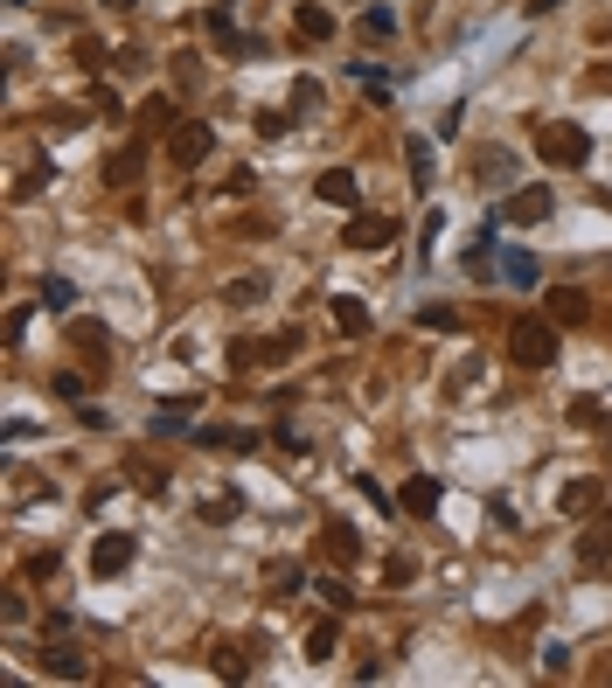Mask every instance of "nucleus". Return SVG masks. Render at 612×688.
I'll return each instance as SVG.
<instances>
[{"label": "nucleus", "instance_id": "nucleus-22", "mask_svg": "<svg viewBox=\"0 0 612 688\" xmlns=\"http://www.w3.org/2000/svg\"><path fill=\"white\" fill-rule=\"evenodd\" d=\"M404 153H411V181H418V195H425V188H432V139H404Z\"/></svg>", "mask_w": 612, "mask_h": 688}, {"label": "nucleus", "instance_id": "nucleus-31", "mask_svg": "<svg viewBox=\"0 0 612 688\" xmlns=\"http://www.w3.org/2000/svg\"><path fill=\"white\" fill-rule=\"evenodd\" d=\"M237 515V494H216V501H202V522H230Z\"/></svg>", "mask_w": 612, "mask_h": 688}, {"label": "nucleus", "instance_id": "nucleus-4", "mask_svg": "<svg viewBox=\"0 0 612 688\" xmlns=\"http://www.w3.org/2000/svg\"><path fill=\"white\" fill-rule=\"evenodd\" d=\"M167 153H174L181 167H202V160L216 153V126H209V119H181V126L167 133Z\"/></svg>", "mask_w": 612, "mask_h": 688}, {"label": "nucleus", "instance_id": "nucleus-18", "mask_svg": "<svg viewBox=\"0 0 612 688\" xmlns=\"http://www.w3.org/2000/svg\"><path fill=\"white\" fill-rule=\"evenodd\" d=\"M355 35H362V42H390V35H397V14H390V7H362Z\"/></svg>", "mask_w": 612, "mask_h": 688}, {"label": "nucleus", "instance_id": "nucleus-5", "mask_svg": "<svg viewBox=\"0 0 612 688\" xmlns=\"http://www.w3.org/2000/svg\"><path fill=\"white\" fill-rule=\"evenodd\" d=\"M341 237H348V251H390L404 237V216H355Z\"/></svg>", "mask_w": 612, "mask_h": 688}, {"label": "nucleus", "instance_id": "nucleus-2", "mask_svg": "<svg viewBox=\"0 0 612 688\" xmlns=\"http://www.w3.org/2000/svg\"><path fill=\"white\" fill-rule=\"evenodd\" d=\"M536 153H543L550 167H585V160H592V133L571 126V119H543V126H536Z\"/></svg>", "mask_w": 612, "mask_h": 688}, {"label": "nucleus", "instance_id": "nucleus-15", "mask_svg": "<svg viewBox=\"0 0 612 688\" xmlns=\"http://www.w3.org/2000/svg\"><path fill=\"white\" fill-rule=\"evenodd\" d=\"M300 348H306V334L286 327V334H272V341H251V362H293Z\"/></svg>", "mask_w": 612, "mask_h": 688}, {"label": "nucleus", "instance_id": "nucleus-35", "mask_svg": "<svg viewBox=\"0 0 612 688\" xmlns=\"http://www.w3.org/2000/svg\"><path fill=\"white\" fill-rule=\"evenodd\" d=\"M543 668H550V675H564V668H571V647H557V640H550V647H543Z\"/></svg>", "mask_w": 612, "mask_h": 688}, {"label": "nucleus", "instance_id": "nucleus-17", "mask_svg": "<svg viewBox=\"0 0 612 688\" xmlns=\"http://www.w3.org/2000/svg\"><path fill=\"white\" fill-rule=\"evenodd\" d=\"M501 278H508V285H515V292H529V285H536V278H543V265H536V258H529V251H501Z\"/></svg>", "mask_w": 612, "mask_h": 688}, {"label": "nucleus", "instance_id": "nucleus-12", "mask_svg": "<svg viewBox=\"0 0 612 688\" xmlns=\"http://www.w3.org/2000/svg\"><path fill=\"white\" fill-rule=\"evenodd\" d=\"M320 550L334 556V563H355V556H362V536H355L348 522H327V529H320Z\"/></svg>", "mask_w": 612, "mask_h": 688}, {"label": "nucleus", "instance_id": "nucleus-36", "mask_svg": "<svg viewBox=\"0 0 612 688\" xmlns=\"http://www.w3.org/2000/svg\"><path fill=\"white\" fill-rule=\"evenodd\" d=\"M571 424H599V397H578V404H571Z\"/></svg>", "mask_w": 612, "mask_h": 688}, {"label": "nucleus", "instance_id": "nucleus-30", "mask_svg": "<svg viewBox=\"0 0 612 688\" xmlns=\"http://www.w3.org/2000/svg\"><path fill=\"white\" fill-rule=\"evenodd\" d=\"M84 390H91V383H84L77 369H63V376H56V397H70V404H84Z\"/></svg>", "mask_w": 612, "mask_h": 688}, {"label": "nucleus", "instance_id": "nucleus-32", "mask_svg": "<svg viewBox=\"0 0 612 688\" xmlns=\"http://www.w3.org/2000/svg\"><path fill=\"white\" fill-rule=\"evenodd\" d=\"M209 661H216V675H223V682H244V661H237V654H230V647H216V654H209Z\"/></svg>", "mask_w": 612, "mask_h": 688}, {"label": "nucleus", "instance_id": "nucleus-6", "mask_svg": "<svg viewBox=\"0 0 612 688\" xmlns=\"http://www.w3.org/2000/svg\"><path fill=\"white\" fill-rule=\"evenodd\" d=\"M133 550H140L133 536H119V529H105V536L91 543V570H98V577H126V570H133Z\"/></svg>", "mask_w": 612, "mask_h": 688}, {"label": "nucleus", "instance_id": "nucleus-3", "mask_svg": "<svg viewBox=\"0 0 612 688\" xmlns=\"http://www.w3.org/2000/svg\"><path fill=\"white\" fill-rule=\"evenodd\" d=\"M501 223H515V230H529V223H550L557 216V195H550V181H522V188H508L501 195V209H494Z\"/></svg>", "mask_w": 612, "mask_h": 688}, {"label": "nucleus", "instance_id": "nucleus-16", "mask_svg": "<svg viewBox=\"0 0 612 688\" xmlns=\"http://www.w3.org/2000/svg\"><path fill=\"white\" fill-rule=\"evenodd\" d=\"M293 35H300V42H327V35H334V14H327V7H313V0H306L300 14H293Z\"/></svg>", "mask_w": 612, "mask_h": 688}, {"label": "nucleus", "instance_id": "nucleus-13", "mask_svg": "<svg viewBox=\"0 0 612 688\" xmlns=\"http://www.w3.org/2000/svg\"><path fill=\"white\" fill-rule=\"evenodd\" d=\"M473 181H480V188H515V153H501V146H494V153L473 167Z\"/></svg>", "mask_w": 612, "mask_h": 688}, {"label": "nucleus", "instance_id": "nucleus-27", "mask_svg": "<svg viewBox=\"0 0 612 688\" xmlns=\"http://www.w3.org/2000/svg\"><path fill=\"white\" fill-rule=\"evenodd\" d=\"M195 417V404H167V411H153V438H167V431H181Z\"/></svg>", "mask_w": 612, "mask_h": 688}, {"label": "nucleus", "instance_id": "nucleus-25", "mask_svg": "<svg viewBox=\"0 0 612 688\" xmlns=\"http://www.w3.org/2000/svg\"><path fill=\"white\" fill-rule=\"evenodd\" d=\"M223 299H230V306H258V299H265V278H230Z\"/></svg>", "mask_w": 612, "mask_h": 688}, {"label": "nucleus", "instance_id": "nucleus-23", "mask_svg": "<svg viewBox=\"0 0 612 688\" xmlns=\"http://www.w3.org/2000/svg\"><path fill=\"white\" fill-rule=\"evenodd\" d=\"M105 181H112V188H133V181H140V146H126V153L105 167Z\"/></svg>", "mask_w": 612, "mask_h": 688}, {"label": "nucleus", "instance_id": "nucleus-9", "mask_svg": "<svg viewBox=\"0 0 612 688\" xmlns=\"http://www.w3.org/2000/svg\"><path fill=\"white\" fill-rule=\"evenodd\" d=\"M320 202H334V209H355V202H362V181H355V167H327V174H320Z\"/></svg>", "mask_w": 612, "mask_h": 688}, {"label": "nucleus", "instance_id": "nucleus-29", "mask_svg": "<svg viewBox=\"0 0 612 688\" xmlns=\"http://www.w3.org/2000/svg\"><path fill=\"white\" fill-rule=\"evenodd\" d=\"M42 306L63 313V306H70V285H63V278H42Z\"/></svg>", "mask_w": 612, "mask_h": 688}, {"label": "nucleus", "instance_id": "nucleus-8", "mask_svg": "<svg viewBox=\"0 0 612 688\" xmlns=\"http://www.w3.org/2000/svg\"><path fill=\"white\" fill-rule=\"evenodd\" d=\"M439 501H446V487H439L432 473H411V480H404V515L432 522V515H439Z\"/></svg>", "mask_w": 612, "mask_h": 688}, {"label": "nucleus", "instance_id": "nucleus-1", "mask_svg": "<svg viewBox=\"0 0 612 688\" xmlns=\"http://www.w3.org/2000/svg\"><path fill=\"white\" fill-rule=\"evenodd\" d=\"M508 362H515V369H550V362H557V327H550V313L508 327Z\"/></svg>", "mask_w": 612, "mask_h": 688}, {"label": "nucleus", "instance_id": "nucleus-26", "mask_svg": "<svg viewBox=\"0 0 612 688\" xmlns=\"http://www.w3.org/2000/svg\"><path fill=\"white\" fill-rule=\"evenodd\" d=\"M383 584H390V591L418 584V556H390V563H383Z\"/></svg>", "mask_w": 612, "mask_h": 688}, {"label": "nucleus", "instance_id": "nucleus-11", "mask_svg": "<svg viewBox=\"0 0 612 688\" xmlns=\"http://www.w3.org/2000/svg\"><path fill=\"white\" fill-rule=\"evenodd\" d=\"M327 313H334V327H341V334H369V306H362L355 292H334V299H327Z\"/></svg>", "mask_w": 612, "mask_h": 688}, {"label": "nucleus", "instance_id": "nucleus-28", "mask_svg": "<svg viewBox=\"0 0 612 688\" xmlns=\"http://www.w3.org/2000/svg\"><path fill=\"white\" fill-rule=\"evenodd\" d=\"M418 327H432V334H453L459 313H453V306H418Z\"/></svg>", "mask_w": 612, "mask_h": 688}, {"label": "nucleus", "instance_id": "nucleus-10", "mask_svg": "<svg viewBox=\"0 0 612 688\" xmlns=\"http://www.w3.org/2000/svg\"><path fill=\"white\" fill-rule=\"evenodd\" d=\"M42 668H49L56 682H91V661H84L77 647H42Z\"/></svg>", "mask_w": 612, "mask_h": 688}, {"label": "nucleus", "instance_id": "nucleus-24", "mask_svg": "<svg viewBox=\"0 0 612 688\" xmlns=\"http://www.w3.org/2000/svg\"><path fill=\"white\" fill-rule=\"evenodd\" d=\"M70 334H77V348H84V355H91V362H112V341H105V334H98V327H91V320H77V327H70Z\"/></svg>", "mask_w": 612, "mask_h": 688}, {"label": "nucleus", "instance_id": "nucleus-33", "mask_svg": "<svg viewBox=\"0 0 612 688\" xmlns=\"http://www.w3.org/2000/svg\"><path fill=\"white\" fill-rule=\"evenodd\" d=\"M56 563H63V556H56V550L28 556V577H35V584H49V577H56Z\"/></svg>", "mask_w": 612, "mask_h": 688}, {"label": "nucleus", "instance_id": "nucleus-21", "mask_svg": "<svg viewBox=\"0 0 612 688\" xmlns=\"http://www.w3.org/2000/svg\"><path fill=\"white\" fill-rule=\"evenodd\" d=\"M334 647H341V626H334V619H320V626L306 633V661H334Z\"/></svg>", "mask_w": 612, "mask_h": 688}, {"label": "nucleus", "instance_id": "nucleus-37", "mask_svg": "<svg viewBox=\"0 0 612 688\" xmlns=\"http://www.w3.org/2000/svg\"><path fill=\"white\" fill-rule=\"evenodd\" d=\"M105 7H112V14H126V7H133V0H105Z\"/></svg>", "mask_w": 612, "mask_h": 688}, {"label": "nucleus", "instance_id": "nucleus-14", "mask_svg": "<svg viewBox=\"0 0 612 688\" xmlns=\"http://www.w3.org/2000/svg\"><path fill=\"white\" fill-rule=\"evenodd\" d=\"M599 501H606V480H592V473H585V480H571V487H564V515H592V508H599Z\"/></svg>", "mask_w": 612, "mask_h": 688}, {"label": "nucleus", "instance_id": "nucleus-7", "mask_svg": "<svg viewBox=\"0 0 612 688\" xmlns=\"http://www.w3.org/2000/svg\"><path fill=\"white\" fill-rule=\"evenodd\" d=\"M543 313H550L557 327H585V320H592V292H585V285H550Z\"/></svg>", "mask_w": 612, "mask_h": 688}, {"label": "nucleus", "instance_id": "nucleus-34", "mask_svg": "<svg viewBox=\"0 0 612 688\" xmlns=\"http://www.w3.org/2000/svg\"><path fill=\"white\" fill-rule=\"evenodd\" d=\"M272 591H300V563H272Z\"/></svg>", "mask_w": 612, "mask_h": 688}, {"label": "nucleus", "instance_id": "nucleus-19", "mask_svg": "<svg viewBox=\"0 0 612 688\" xmlns=\"http://www.w3.org/2000/svg\"><path fill=\"white\" fill-rule=\"evenodd\" d=\"M578 563H585V570H599V563H612V522H599V529H592V536L578 543Z\"/></svg>", "mask_w": 612, "mask_h": 688}, {"label": "nucleus", "instance_id": "nucleus-20", "mask_svg": "<svg viewBox=\"0 0 612 688\" xmlns=\"http://www.w3.org/2000/svg\"><path fill=\"white\" fill-rule=\"evenodd\" d=\"M126 480L147 487V494H160V487H167V466H153L147 452H133V459H126Z\"/></svg>", "mask_w": 612, "mask_h": 688}]
</instances>
